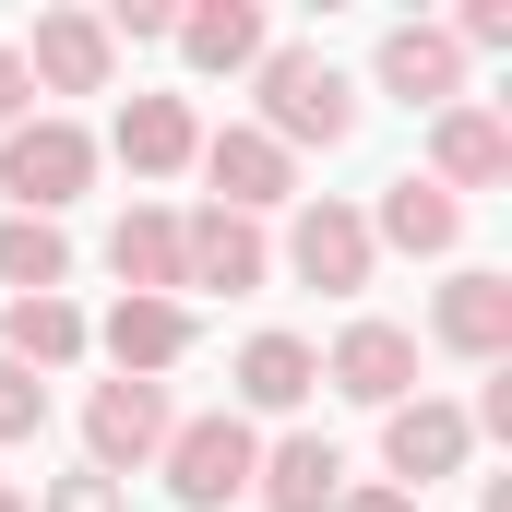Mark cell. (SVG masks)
<instances>
[{
	"mask_svg": "<svg viewBox=\"0 0 512 512\" xmlns=\"http://www.w3.org/2000/svg\"><path fill=\"white\" fill-rule=\"evenodd\" d=\"M96 24H108V48H155V36H167V24H179V12H167V0H108V12H96Z\"/></svg>",
	"mask_w": 512,
	"mask_h": 512,
	"instance_id": "25",
	"label": "cell"
},
{
	"mask_svg": "<svg viewBox=\"0 0 512 512\" xmlns=\"http://www.w3.org/2000/svg\"><path fill=\"white\" fill-rule=\"evenodd\" d=\"M465 453H477V429H465V405H441V393H405L382 417V465H393L405 501L441 489V477H465Z\"/></svg>",
	"mask_w": 512,
	"mask_h": 512,
	"instance_id": "7",
	"label": "cell"
},
{
	"mask_svg": "<svg viewBox=\"0 0 512 512\" xmlns=\"http://www.w3.org/2000/svg\"><path fill=\"white\" fill-rule=\"evenodd\" d=\"M441 36H453V48H512V0H465Z\"/></svg>",
	"mask_w": 512,
	"mask_h": 512,
	"instance_id": "26",
	"label": "cell"
},
{
	"mask_svg": "<svg viewBox=\"0 0 512 512\" xmlns=\"http://www.w3.org/2000/svg\"><path fill=\"white\" fill-rule=\"evenodd\" d=\"M251 465H262V429L239 417V405L179 417V429H167V453H155V477H167V501H179V512H227V501H251Z\"/></svg>",
	"mask_w": 512,
	"mask_h": 512,
	"instance_id": "2",
	"label": "cell"
},
{
	"mask_svg": "<svg viewBox=\"0 0 512 512\" xmlns=\"http://www.w3.org/2000/svg\"><path fill=\"white\" fill-rule=\"evenodd\" d=\"M167 48H179L191 72H251L262 48H274V24H262V0H191V12L167 24Z\"/></svg>",
	"mask_w": 512,
	"mask_h": 512,
	"instance_id": "20",
	"label": "cell"
},
{
	"mask_svg": "<svg viewBox=\"0 0 512 512\" xmlns=\"http://www.w3.org/2000/svg\"><path fill=\"white\" fill-rule=\"evenodd\" d=\"M36 512H120V477L72 465V477H48V501H36Z\"/></svg>",
	"mask_w": 512,
	"mask_h": 512,
	"instance_id": "24",
	"label": "cell"
},
{
	"mask_svg": "<svg viewBox=\"0 0 512 512\" xmlns=\"http://www.w3.org/2000/svg\"><path fill=\"white\" fill-rule=\"evenodd\" d=\"M108 143H120V167H131V179H179V167L203 155V120H191V96H131Z\"/></svg>",
	"mask_w": 512,
	"mask_h": 512,
	"instance_id": "21",
	"label": "cell"
},
{
	"mask_svg": "<svg viewBox=\"0 0 512 512\" xmlns=\"http://www.w3.org/2000/svg\"><path fill=\"white\" fill-rule=\"evenodd\" d=\"M72 286V239L48 215H0V298H60Z\"/></svg>",
	"mask_w": 512,
	"mask_h": 512,
	"instance_id": "22",
	"label": "cell"
},
{
	"mask_svg": "<svg viewBox=\"0 0 512 512\" xmlns=\"http://www.w3.org/2000/svg\"><path fill=\"white\" fill-rule=\"evenodd\" d=\"M334 512H417V501H405L393 477H370V489H346V501H334Z\"/></svg>",
	"mask_w": 512,
	"mask_h": 512,
	"instance_id": "28",
	"label": "cell"
},
{
	"mask_svg": "<svg viewBox=\"0 0 512 512\" xmlns=\"http://www.w3.org/2000/svg\"><path fill=\"white\" fill-rule=\"evenodd\" d=\"M322 382L346 393V405H405V393H417V334H405V322H346V334H334V358H322Z\"/></svg>",
	"mask_w": 512,
	"mask_h": 512,
	"instance_id": "10",
	"label": "cell"
},
{
	"mask_svg": "<svg viewBox=\"0 0 512 512\" xmlns=\"http://www.w3.org/2000/svg\"><path fill=\"white\" fill-rule=\"evenodd\" d=\"M382 96H405V108H465V48L441 36V24H393L382 36Z\"/></svg>",
	"mask_w": 512,
	"mask_h": 512,
	"instance_id": "18",
	"label": "cell"
},
{
	"mask_svg": "<svg viewBox=\"0 0 512 512\" xmlns=\"http://www.w3.org/2000/svg\"><path fill=\"white\" fill-rule=\"evenodd\" d=\"M251 501H262V512H334V501H346V453H334L322 429H286V441H262Z\"/></svg>",
	"mask_w": 512,
	"mask_h": 512,
	"instance_id": "12",
	"label": "cell"
},
{
	"mask_svg": "<svg viewBox=\"0 0 512 512\" xmlns=\"http://www.w3.org/2000/svg\"><path fill=\"white\" fill-rule=\"evenodd\" d=\"M429 346H441V358L501 370V358H512V274H489V262L441 274V298H429Z\"/></svg>",
	"mask_w": 512,
	"mask_h": 512,
	"instance_id": "8",
	"label": "cell"
},
{
	"mask_svg": "<svg viewBox=\"0 0 512 512\" xmlns=\"http://www.w3.org/2000/svg\"><path fill=\"white\" fill-rule=\"evenodd\" d=\"M12 60H24V84H48V96H108V60H120V48H108L96 12H36V36H24Z\"/></svg>",
	"mask_w": 512,
	"mask_h": 512,
	"instance_id": "11",
	"label": "cell"
},
{
	"mask_svg": "<svg viewBox=\"0 0 512 512\" xmlns=\"http://www.w3.org/2000/svg\"><path fill=\"white\" fill-rule=\"evenodd\" d=\"M0 512H36V501H24V489H0Z\"/></svg>",
	"mask_w": 512,
	"mask_h": 512,
	"instance_id": "29",
	"label": "cell"
},
{
	"mask_svg": "<svg viewBox=\"0 0 512 512\" xmlns=\"http://www.w3.org/2000/svg\"><path fill=\"white\" fill-rule=\"evenodd\" d=\"M417 179H429V191H453V203H465V191H501V179H512V120L489 108V96L441 108V120H429V167H417Z\"/></svg>",
	"mask_w": 512,
	"mask_h": 512,
	"instance_id": "9",
	"label": "cell"
},
{
	"mask_svg": "<svg viewBox=\"0 0 512 512\" xmlns=\"http://www.w3.org/2000/svg\"><path fill=\"white\" fill-rule=\"evenodd\" d=\"M370 215H358V203H334V191H310V203H298V215H286V274H298V286H322V298H358V286H370Z\"/></svg>",
	"mask_w": 512,
	"mask_h": 512,
	"instance_id": "5",
	"label": "cell"
},
{
	"mask_svg": "<svg viewBox=\"0 0 512 512\" xmlns=\"http://www.w3.org/2000/svg\"><path fill=\"white\" fill-rule=\"evenodd\" d=\"M203 179H215V215H274V203H298V155L286 143H262L251 120H227V131H203V155H191Z\"/></svg>",
	"mask_w": 512,
	"mask_h": 512,
	"instance_id": "6",
	"label": "cell"
},
{
	"mask_svg": "<svg viewBox=\"0 0 512 512\" xmlns=\"http://www.w3.org/2000/svg\"><path fill=\"white\" fill-rule=\"evenodd\" d=\"M96 346L120 358V382H167V370L191 358V298H120V310L96 322Z\"/></svg>",
	"mask_w": 512,
	"mask_h": 512,
	"instance_id": "16",
	"label": "cell"
},
{
	"mask_svg": "<svg viewBox=\"0 0 512 512\" xmlns=\"http://www.w3.org/2000/svg\"><path fill=\"white\" fill-rule=\"evenodd\" d=\"M453 239H465V203H453V191H429L417 167H405V179H382V203H370V251H405V262H441V251H453Z\"/></svg>",
	"mask_w": 512,
	"mask_h": 512,
	"instance_id": "17",
	"label": "cell"
},
{
	"mask_svg": "<svg viewBox=\"0 0 512 512\" xmlns=\"http://www.w3.org/2000/svg\"><path fill=\"white\" fill-rule=\"evenodd\" d=\"M0 191H12V215H48L60 227V203L96 191V131L84 120H12L0 131Z\"/></svg>",
	"mask_w": 512,
	"mask_h": 512,
	"instance_id": "3",
	"label": "cell"
},
{
	"mask_svg": "<svg viewBox=\"0 0 512 512\" xmlns=\"http://www.w3.org/2000/svg\"><path fill=\"white\" fill-rule=\"evenodd\" d=\"M167 429H179L167 382H96L84 393V465H96V477H143V465L167 453Z\"/></svg>",
	"mask_w": 512,
	"mask_h": 512,
	"instance_id": "4",
	"label": "cell"
},
{
	"mask_svg": "<svg viewBox=\"0 0 512 512\" xmlns=\"http://www.w3.org/2000/svg\"><path fill=\"white\" fill-rule=\"evenodd\" d=\"M227 393H239V417H298L322 393V346L310 334H251L239 370H227Z\"/></svg>",
	"mask_w": 512,
	"mask_h": 512,
	"instance_id": "15",
	"label": "cell"
},
{
	"mask_svg": "<svg viewBox=\"0 0 512 512\" xmlns=\"http://www.w3.org/2000/svg\"><path fill=\"white\" fill-rule=\"evenodd\" d=\"M36 429H48V382L0 358V441H36Z\"/></svg>",
	"mask_w": 512,
	"mask_h": 512,
	"instance_id": "23",
	"label": "cell"
},
{
	"mask_svg": "<svg viewBox=\"0 0 512 512\" xmlns=\"http://www.w3.org/2000/svg\"><path fill=\"white\" fill-rule=\"evenodd\" d=\"M0 358L36 370V382H48V370H84V358H96V322L72 310V286H60V298H0Z\"/></svg>",
	"mask_w": 512,
	"mask_h": 512,
	"instance_id": "13",
	"label": "cell"
},
{
	"mask_svg": "<svg viewBox=\"0 0 512 512\" xmlns=\"http://www.w3.org/2000/svg\"><path fill=\"white\" fill-rule=\"evenodd\" d=\"M108 274H120V298H179V286H191L179 215H167V203H131L120 227H108Z\"/></svg>",
	"mask_w": 512,
	"mask_h": 512,
	"instance_id": "19",
	"label": "cell"
},
{
	"mask_svg": "<svg viewBox=\"0 0 512 512\" xmlns=\"http://www.w3.org/2000/svg\"><path fill=\"white\" fill-rule=\"evenodd\" d=\"M179 262H191V286H215V298H251L262 274H274V239H262L251 215H179Z\"/></svg>",
	"mask_w": 512,
	"mask_h": 512,
	"instance_id": "14",
	"label": "cell"
},
{
	"mask_svg": "<svg viewBox=\"0 0 512 512\" xmlns=\"http://www.w3.org/2000/svg\"><path fill=\"white\" fill-rule=\"evenodd\" d=\"M251 96H262L251 131H262V143H286V155H298V143L334 155V143L358 131V84H346L322 48H262V60H251Z\"/></svg>",
	"mask_w": 512,
	"mask_h": 512,
	"instance_id": "1",
	"label": "cell"
},
{
	"mask_svg": "<svg viewBox=\"0 0 512 512\" xmlns=\"http://www.w3.org/2000/svg\"><path fill=\"white\" fill-rule=\"evenodd\" d=\"M24 96H36V84H24V60H12V36H0V131L24 120Z\"/></svg>",
	"mask_w": 512,
	"mask_h": 512,
	"instance_id": "27",
	"label": "cell"
}]
</instances>
